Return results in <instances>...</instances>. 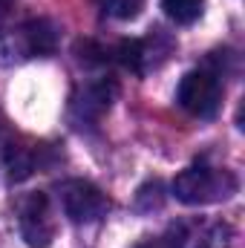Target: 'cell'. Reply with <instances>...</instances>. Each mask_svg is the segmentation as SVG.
<instances>
[{
	"label": "cell",
	"mask_w": 245,
	"mask_h": 248,
	"mask_svg": "<svg viewBox=\"0 0 245 248\" xmlns=\"http://www.w3.org/2000/svg\"><path fill=\"white\" fill-rule=\"evenodd\" d=\"M58 46V26L46 17H32L0 29V66H20L32 58H46Z\"/></svg>",
	"instance_id": "6da1fadb"
},
{
	"label": "cell",
	"mask_w": 245,
	"mask_h": 248,
	"mask_svg": "<svg viewBox=\"0 0 245 248\" xmlns=\"http://www.w3.org/2000/svg\"><path fill=\"white\" fill-rule=\"evenodd\" d=\"M237 176L228 168L211 165V162H196L190 168H184L182 173L173 179V196L182 205H214V202H225L237 193Z\"/></svg>",
	"instance_id": "7a4b0ae2"
},
{
	"label": "cell",
	"mask_w": 245,
	"mask_h": 248,
	"mask_svg": "<svg viewBox=\"0 0 245 248\" xmlns=\"http://www.w3.org/2000/svg\"><path fill=\"white\" fill-rule=\"evenodd\" d=\"M222 75L216 69H190L184 72L176 90V101L184 113L196 119H214L222 107Z\"/></svg>",
	"instance_id": "3957f363"
},
{
	"label": "cell",
	"mask_w": 245,
	"mask_h": 248,
	"mask_svg": "<svg viewBox=\"0 0 245 248\" xmlns=\"http://www.w3.org/2000/svg\"><path fill=\"white\" fill-rule=\"evenodd\" d=\"M55 193H58L63 217H66L69 222H78V225L98 222V219H104L107 211H110L107 193L98 185L87 182V179H63V182H58Z\"/></svg>",
	"instance_id": "277c9868"
},
{
	"label": "cell",
	"mask_w": 245,
	"mask_h": 248,
	"mask_svg": "<svg viewBox=\"0 0 245 248\" xmlns=\"http://www.w3.org/2000/svg\"><path fill=\"white\" fill-rule=\"evenodd\" d=\"M116 95H119V87L113 78H95V81L75 87V93L69 98V122L78 130H92L110 113Z\"/></svg>",
	"instance_id": "5b68a950"
},
{
	"label": "cell",
	"mask_w": 245,
	"mask_h": 248,
	"mask_svg": "<svg viewBox=\"0 0 245 248\" xmlns=\"http://www.w3.org/2000/svg\"><path fill=\"white\" fill-rule=\"evenodd\" d=\"M17 228L20 237L29 248H49L55 240V217H52V205L49 196L41 190L26 193L17 202Z\"/></svg>",
	"instance_id": "8992f818"
},
{
	"label": "cell",
	"mask_w": 245,
	"mask_h": 248,
	"mask_svg": "<svg viewBox=\"0 0 245 248\" xmlns=\"http://www.w3.org/2000/svg\"><path fill=\"white\" fill-rule=\"evenodd\" d=\"M170 49H173V41L162 29H156L153 35H147L141 41H122L116 49H110V61L122 63L124 69H130L136 75H144L165 61Z\"/></svg>",
	"instance_id": "52a82bcc"
},
{
	"label": "cell",
	"mask_w": 245,
	"mask_h": 248,
	"mask_svg": "<svg viewBox=\"0 0 245 248\" xmlns=\"http://www.w3.org/2000/svg\"><path fill=\"white\" fill-rule=\"evenodd\" d=\"M168 234L176 248H225L231 240V228L216 219H179L168 225Z\"/></svg>",
	"instance_id": "ba28073f"
},
{
	"label": "cell",
	"mask_w": 245,
	"mask_h": 248,
	"mask_svg": "<svg viewBox=\"0 0 245 248\" xmlns=\"http://www.w3.org/2000/svg\"><path fill=\"white\" fill-rule=\"evenodd\" d=\"M3 168H6V176L12 182H23L26 176H32L38 170V156L32 147L26 144H15V141H6L3 144Z\"/></svg>",
	"instance_id": "9c48e42d"
},
{
	"label": "cell",
	"mask_w": 245,
	"mask_h": 248,
	"mask_svg": "<svg viewBox=\"0 0 245 248\" xmlns=\"http://www.w3.org/2000/svg\"><path fill=\"white\" fill-rule=\"evenodd\" d=\"M162 9L170 20L182 23V26H190L202 17L205 12V0H162Z\"/></svg>",
	"instance_id": "30bf717a"
},
{
	"label": "cell",
	"mask_w": 245,
	"mask_h": 248,
	"mask_svg": "<svg viewBox=\"0 0 245 248\" xmlns=\"http://www.w3.org/2000/svg\"><path fill=\"white\" fill-rule=\"evenodd\" d=\"M95 3L107 17H116V20H133L144 9V0H95Z\"/></svg>",
	"instance_id": "8fae6325"
},
{
	"label": "cell",
	"mask_w": 245,
	"mask_h": 248,
	"mask_svg": "<svg viewBox=\"0 0 245 248\" xmlns=\"http://www.w3.org/2000/svg\"><path fill=\"white\" fill-rule=\"evenodd\" d=\"M133 248H176V246H173L170 234L165 231V234H156V237H141Z\"/></svg>",
	"instance_id": "7c38bea8"
},
{
	"label": "cell",
	"mask_w": 245,
	"mask_h": 248,
	"mask_svg": "<svg viewBox=\"0 0 245 248\" xmlns=\"http://www.w3.org/2000/svg\"><path fill=\"white\" fill-rule=\"evenodd\" d=\"M12 6H15V0H0V17H3V15H9V12H12Z\"/></svg>",
	"instance_id": "4fadbf2b"
}]
</instances>
